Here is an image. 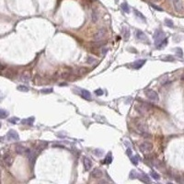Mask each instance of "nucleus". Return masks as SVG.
Instances as JSON below:
<instances>
[{"label":"nucleus","mask_w":184,"mask_h":184,"mask_svg":"<svg viewBox=\"0 0 184 184\" xmlns=\"http://www.w3.org/2000/svg\"><path fill=\"white\" fill-rule=\"evenodd\" d=\"M47 146V143L46 142H39L37 146H36V150L38 152H40L43 149H44Z\"/></svg>","instance_id":"a211bd4d"},{"label":"nucleus","mask_w":184,"mask_h":184,"mask_svg":"<svg viewBox=\"0 0 184 184\" xmlns=\"http://www.w3.org/2000/svg\"><path fill=\"white\" fill-rule=\"evenodd\" d=\"M145 64H146V60H143V59H140V60H137L135 61L133 65H132V66L134 68V69H140V68L142 67V66H144Z\"/></svg>","instance_id":"f3484780"},{"label":"nucleus","mask_w":184,"mask_h":184,"mask_svg":"<svg viewBox=\"0 0 184 184\" xmlns=\"http://www.w3.org/2000/svg\"><path fill=\"white\" fill-rule=\"evenodd\" d=\"M165 39H166V35H165L164 31H163L162 30H156V31H155L154 40H155V43H156V45L159 44L160 43H162Z\"/></svg>","instance_id":"f03ea898"},{"label":"nucleus","mask_w":184,"mask_h":184,"mask_svg":"<svg viewBox=\"0 0 184 184\" xmlns=\"http://www.w3.org/2000/svg\"><path fill=\"white\" fill-rule=\"evenodd\" d=\"M111 161H112V156H111V153H108L106 158L104 159V161H102V163H106V164H111Z\"/></svg>","instance_id":"5701e85b"},{"label":"nucleus","mask_w":184,"mask_h":184,"mask_svg":"<svg viewBox=\"0 0 184 184\" xmlns=\"http://www.w3.org/2000/svg\"><path fill=\"white\" fill-rule=\"evenodd\" d=\"M153 1H155V2H157V1H159V0H153Z\"/></svg>","instance_id":"c03bdc74"},{"label":"nucleus","mask_w":184,"mask_h":184,"mask_svg":"<svg viewBox=\"0 0 184 184\" xmlns=\"http://www.w3.org/2000/svg\"><path fill=\"white\" fill-rule=\"evenodd\" d=\"M176 51H177V52H176L177 54H178V55H179V56H180V57H181V56H182V50H181V49H180V48H178Z\"/></svg>","instance_id":"ea45409f"},{"label":"nucleus","mask_w":184,"mask_h":184,"mask_svg":"<svg viewBox=\"0 0 184 184\" xmlns=\"http://www.w3.org/2000/svg\"><path fill=\"white\" fill-rule=\"evenodd\" d=\"M2 72H3V76L8 78H11L16 74V70L14 68H7L6 71H2Z\"/></svg>","instance_id":"f8f14e48"},{"label":"nucleus","mask_w":184,"mask_h":184,"mask_svg":"<svg viewBox=\"0 0 184 184\" xmlns=\"http://www.w3.org/2000/svg\"><path fill=\"white\" fill-rule=\"evenodd\" d=\"M139 148H140L141 152H143V153H149L153 149V145L150 142H144L143 144L140 145Z\"/></svg>","instance_id":"423d86ee"},{"label":"nucleus","mask_w":184,"mask_h":184,"mask_svg":"<svg viewBox=\"0 0 184 184\" xmlns=\"http://www.w3.org/2000/svg\"><path fill=\"white\" fill-rule=\"evenodd\" d=\"M60 76L62 78H65V79H66V78H68L70 76V73H69V72H64V73L61 74Z\"/></svg>","instance_id":"f704fd0d"},{"label":"nucleus","mask_w":184,"mask_h":184,"mask_svg":"<svg viewBox=\"0 0 184 184\" xmlns=\"http://www.w3.org/2000/svg\"><path fill=\"white\" fill-rule=\"evenodd\" d=\"M7 138L8 139V141H18L19 140V136H18V133L14 130H10L7 134Z\"/></svg>","instance_id":"6e6552de"},{"label":"nucleus","mask_w":184,"mask_h":184,"mask_svg":"<svg viewBox=\"0 0 184 184\" xmlns=\"http://www.w3.org/2000/svg\"><path fill=\"white\" fill-rule=\"evenodd\" d=\"M145 93H146V97L150 99V100L153 101H158V94L156 93L155 90H152V89H146L145 90Z\"/></svg>","instance_id":"20e7f679"},{"label":"nucleus","mask_w":184,"mask_h":184,"mask_svg":"<svg viewBox=\"0 0 184 184\" xmlns=\"http://www.w3.org/2000/svg\"><path fill=\"white\" fill-rule=\"evenodd\" d=\"M88 72V69L86 67H80L76 70V74H77V75H85V74H87Z\"/></svg>","instance_id":"4be33fe9"},{"label":"nucleus","mask_w":184,"mask_h":184,"mask_svg":"<svg viewBox=\"0 0 184 184\" xmlns=\"http://www.w3.org/2000/svg\"><path fill=\"white\" fill-rule=\"evenodd\" d=\"M150 176H151L154 179H156V180H158V179H160V176H159L156 172H154V171L150 172Z\"/></svg>","instance_id":"bb28decb"},{"label":"nucleus","mask_w":184,"mask_h":184,"mask_svg":"<svg viewBox=\"0 0 184 184\" xmlns=\"http://www.w3.org/2000/svg\"><path fill=\"white\" fill-rule=\"evenodd\" d=\"M18 90L19 91H22V92H28L29 91V88L25 86H18Z\"/></svg>","instance_id":"c85d7f7f"},{"label":"nucleus","mask_w":184,"mask_h":184,"mask_svg":"<svg viewBox=\"0 0 184 184\" xmlns=\"http://www.w3.org/2000/svg\"><path fill=\"white\" fill-rule=\"evenodd\" d=\"M151 7H152V8H155V9L158 10V11H163V9H162V8H158V7H156V6H155L154 4H151Z\"/></svg>","instance_id":"a19ab883"},{"label":"nucleus","mask_w":184,"mask_h":184,"mask_svg":"<svg viewBox=\"0 0 184 184\" xmlns=\"http://www.w3.org/2000/svg\"><path fill=\"white\" fill-rule=\"evenodd\" d=\"M135 37L137 40H139L140 42H144V43H148V39L146 37V35L145 34L142 30H137L135 31Z\"/></svg>","instance_id":"1a4fd4ad"},{"label":"nucleus","mask_w":184,"mask_h":184,"mask_svg":"<svg viewBox=\"0 0 184 184\" xmlns=\"http://www.w3.org/2000/svg\"><path fill=\"white\" fill-rule=\"evenodd\" d=\"M134 14H135V16L137 18H139L141 20H143L144 22H146V18H145V16H143V14L141 12H139L138 10L134 9Z\"/></svg>","instance_id":"b1692460"},{"label":"nucleus","mask_w":184,"mask_h":184,"mask_svg":"<svg viewBox=\"0 0 184 184\" xmlns=\"http://www.w3.org/2000/svg\"><path fill=\"white\" fill-rule=\"evenodd\" d=\"M33 121H34V117H30V118L22 120V121H21V124H26V125H32Z\"/></svg>","instance_id":"6ab92c4d"},{"label":"nucleus","mask_w":184,"mask_h":184,"mask_svg":"<svg viewBox=\"0 0 184 184\" xmlns=\"http://www.w3.org/2000/svg\"><path fill=\"white\" fill-rule=\"evenodd\" d=\"M181 80L182 81H184V74L182 75V76H181Z\"/></svg>","instance_id":"37998d69"},{"label":"nucleus","mask_w":184,"mask_h":184,"mask_svg":"<svg viewBox=\"0 0 184 184\" xmlns=\"http://www.w3.org/2000/svg\"><path fill=\"white\" fill-rule=\"evenodd\" d=\"M90 177L93 179H100L102 177V171L99 169H94L90 173Z\"/></svg>","instance_id":"ddd939ff"},{"label":"nucleus","mask_w":184,"mask_h":184,"mask_svg":"<svg viewBox=\"0 0 184 184\" xmlns=\"http://www.w3.org/2000/svg\"><path fill=\"white\" fill-rule=\"evenodd\" d=\"M95 94H96L97 96H102V95H103V90H102L101 88H98V89L95 91Z\"/></svg>","instance_id":"c9c22d12"},{"label":"nucleus","mask_w":184,"mask_h":184,"mask_svg":"<svg viewBox=\"0 0 184 184\" xmlns=\"http://www.w3.org/2000/svg\"><path fill=\"white\" fill-rule=\"evenodd\" d=\"M139 175L136 173L135 170H132L130 172V179H135V177H138Z\"/></svg>","instance_id":"7c9ffc66"},{"label":"nucleus","mask_w":184,"mask_h":184,"mask_svg":"<svg viewBox=\"0 0 184 184\" xmlns=\"http://www.w3.org/2000/svg\"><path fill=\"white\" fill-rule=\"evenodd\" d=\"M138 177H139V179H140L141 181H143V182H146V183H147V182H150V181H151L147 175L142 174V175H139Z\"/></svg>","instance_id":"412c9836"},{"label":"nucleus","mask_w":184,"mask_h":184,"mask_svg":"<svg viewBox=\"0 0 184 184\" xmlns=\"http://www.w3.org/2000/svg\"><path fill=\"white\" fill-rule=\"evenodd\" d=\"M172 4H173V7H174L175 10L177 12H182L184 9L183 8V3H182V0H171Z\"/></svg>","instance_id":"0eeeda50"},{"label":"nucleus","mask_w":184,"mask_h":184,"mask_svg":"<svg viewBox=\"0 0 184 184\" xmlns=\"http://www.w3.org/2000/svg\"><path fill=\"white\" fill-rule=\"evenodd\" d=\"M80 95L81 97L83 98H85V99H87V100H91L92 99V98H91V94L89 91L86 90V89H81L80 90Z\"/></svg>","instance_id":"dca6fc26"},{"label":"nucleus","mask_w":184,"mask_h":184,"mask_svg":"<svg viewBox=\"0 0 184 184\" xmlns=\"http://www.w3.org/2000/svg\"><path fill=\"white\" fill-rule=\"evenodd\" d=\"M122 34H124V39L127 40L130 37V30L127 27H124L122 28Z\"/></svg>","instance_id":"aec40b11"},{"label":"nucleus","mask_w":184,"mask_h":184,"mask_svg":"<svg viewBox=\"0 0 184 184\" xmlns=\"http://www.w3.org/2000/svg\"><path fill=\"white\" fill-rule=\"evenodd\" d=\"M40 92H42L43 94L51 93V92H53V88H44V89H42Z\"/></svg>","instance_id":"473e14b6"},{"label":"nucleus","mask_w":184,"mask_h":184,"mask_svg":"<svg viewBox=\"0 0 184 184\" xmlns=\"http://www.w3.org/2000/svg\"><path fill=\"white\" fill-rule=\"evenodd\" d=\"M28 150H29L28 148H26L25 146H17L15 148L16 153L18 155H26L27 152H28Z\"/></svg>","instance_id":"4468645a"},{"label":"nucleus","mask_w":184,"mask_h":184,"mask_svg":"<svg viewBox=\"0 0 184 184\" xmlns=\"http://www.w3.org/2000/svg\"><path fill=\"white\" fill-rule=\"evenodd\" d=\"M163 61H170V62H173L174 61V57L173 56H167L165 58L162 59Z\"/></svg>","instance_id":"58836bf2"},{"label":"nucleus","mask_w":184,"mask_h":184,"mask_svg":"<svg viewBox=\"0 0 184 184\" xmlns=\"http://www.w3.org/2000/svg\"><path fill=\"white\" fill-rule=\"evenodd\" d=\"M98 14H97L95 11H93V12H92V21H93V22H97V21H98Z\"/></svg>","instance_id":"c756f323"},{"label":"nucleus","mask_w":184,"mask_h":184,"mask_svg":"<svg viewBox=\"0 0 184 184\" xmlns=\"http://www.w3.org/2000/svg\"><path fill=\"white\" fill-rule=\"evenodd\" d=\"M18 121H19V119L17 118V117H13V118L9 119V121L10 122H12V124H17Z\"/></svg>","instance_id":"4c0bfd02"},{"label":"nucleus","mask_w":184,"mask_h":184,"mask_svg":"<svg viewBox=\"0 0 184 184\" xmlns=\"http://www.w3.org/2000/svg\"><path fill=\"white\" fill-rule=\"evenodd\" d=\"M121 7V9L124 10V12H126V13L130 12V8H129V6L127 5V3H122Z\"/></svg>","instance_id":"a878e982"},{"label":"nucleus","mask_w":184,"mask_h":184,"mask_svg":"<svg viewBox=\"0 0 184 184\" xmlns=\"http://www.w3.org/2000/svg\"><path fill=\"white\" fill-rule=\"evenodd\" d=\"M2 164L5 165L6 167H10L13 164V157L11 156V155L8 153L3 155L2 156Z\"/></svg>","instance_id":"39448f33"},{"label":"nucleus","mask_w":184,"mask_h":184,"mask_svg":"<svg viewBox=\"0 0 184 184\" xmlns=\"http://www.w3.org/2000/svg\"><path fill=\"white\" fill-rule=\"evenodd\" d=\"M26 156H27V157H28L29 161H30L32 165L34 164V162H35V160H36V156H37L36 152H34V151H32V150L29 149L28 152H27V154H26Z\"/></svg>","instance_id":"9b49d317"},{"label":"nucleus","mask_w":184,"mask_h":184,"mask_svg":"<svg viewBox=\"0 0 184 184\" xmlns=\"http://www.w3.org/2000/svg\"><path fill=\"white\" fill-rule=\"evenodd\" d=\"M126 152H127V154H128L129 156H132V152H131V150H130V148L127 149V151Z\"/></svg>","instance_id":"79ce46f5"},{"label":"nucleus","mask_w":184,"mask_h":184,"mask_svg":"<svg viewBox=\"0 0 184 184\" xmlns=\"http://www.w3.org/2000/svg\"><path fill=\"white\" fill-rule=\"evenodd\" d=\"M30 79V71H24L23 73H21L19 76V81L23 82V83H28Z\"/></svg>","instance_id":"9d476101"},{"label":"nucleus","mask_w":184,"mask_h":184,"mask_svg":"<svg viewBox=\"0 0 184 184\" xmlns=\"http://www.w3.org/2000/svg\"><path fill=\"white\" fill-rule=\"evenodd\" d=\"M8 116V111H5V110H0V118L1 119H5Z\"/></svg>","instance_id":"393cba45"},{"label":"nucleus","mask_w":184,"mask_h":184,"mask_svg":"<svg viewBox=\"0 0 184 184\" xmlns=\"http://www.w3.org/2000/svg\"><path fill=\"white\" fill-rule=\"evenodd\" d=\"M134 108H135L136 111H137V112H139V113L146 114L147 111H151L152 106L150 105V104L146 103V102H141V103H137V104H136Z\"/></svg>","instance_id":"f257e3e1"},{"label":"nucleus","mask_w":184,"mask_h":184,"mask_svg":"<svg viewBox=\"0 0 184 184\" xmlns=\"http://www.w3.org/2000/svg\"><path fill=\"white\" fill-rule=\"evenodd\" d=\"M87 62H88V64H93L96 62V59L94 58V57H91V56H88V60H87Z\"/></svg>","instance_id":"e433bc0d"},{"label":"nucleus","mask_w":184,"mask_h":184,"mask_svg":"<svg viewBox=\"0 0 184 184\" xmlns=\"http://www.w3.org/2000/svg\"><path fill=\"white\" fill-rule=\"evenodd\" d=\"M83 165H84V169L85 170H89L91 169V167H92V162H91L90 158H88V157H84L83 159Z\"/></svg>","instance_id":"2eb2a0df"},{"label":"nucleus","mask_w":184,"mask_h":184,"mask_svg":"<svg viewBox=\"0 0 184 184\" xmlns=\"http://www.w3.org/2000/svg\"><path fill=\"white\" fill-rule=\"evenodd\" d=\"M165 24H166L168 27H173V21L171 19H166L165 20Z\"/></svg>","instance_id":"2f4dec72"},{"label":"nucleus","mask_w":184,"mask_h":184,"mask_svg":"<svg viewBox=\"0 0 184 184\" xmlns=\"http://www.w3.org/2000/svg\"><path fill=\"white\" fill-rule=\"evenodd\" d=\"M93 153L95 154V156H101L103 155V151H102L101 149H95L93 151Z\"/></svg>","instance_id":"cd10ccee"},{"label":"nucleus","mask_w":184,"mask_h":184,"mask_svg":"<svg viewBox=\"0 0 184 184\" xmlns=\"http://www.w3.org/2000/svg\"><path fill=\"white\" fill-rule=\"evenodd\" d=\"M106 34H107V30H105V29H103V28L99 29V30L93 35L94 40H96V42H100L101 40H103V38H105Z\"/></svg>","instance_id":"7ed1b4c3"},{"label":"nucleus","mask_w":184,"mask_h":184,"mask_svg":"<svg viewBox=\"0 0 184 184\" xmlns=\"http://www.w3.org/2000/svg\"><path fill=\"white\" fill-rule=\"evenodd\" d=\"M138 159H139V157L137 156H133L132 157V163H134V165H137L138 164Z\"/></svg>","instance_id":"72a5a7b5"}]
</instances>
